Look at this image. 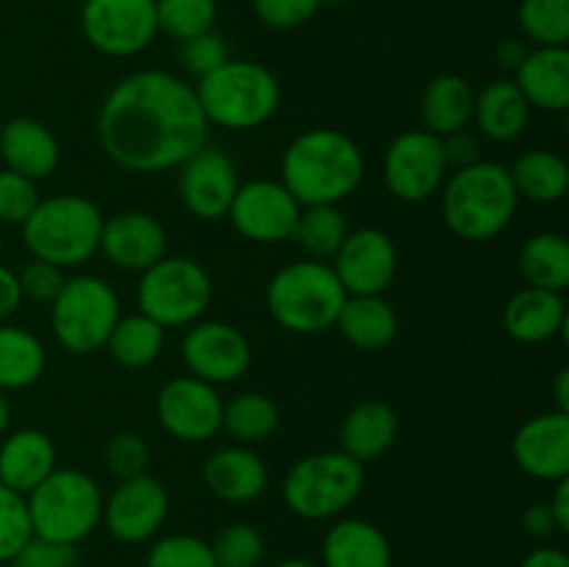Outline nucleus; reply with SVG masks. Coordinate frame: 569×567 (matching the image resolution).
I'll use <instances>...</instances> for the list:
<instances>
[{"mask_svg":"<svg viewBox=\"0 0 569 567\" xmlns=\"http://www.w3.org/2000/svg\"><path fill=\"white\" fill-rule=\"evenodd\" d=\"M209 120L192 83L164 70L122 78L98 111V142L128 172H164L198 153Z\"/></svg>","mask_w":569,"mask_h":567,"instance_id":"f257e3e1","label":"nucleus"},{"mask_svg":"<svg viewBox=\"0 0 569 567\" xmlns=\"http://www.w3.org/2000/svg\"><path fill=\"white\" fill-rule=\"evenodd\" d=\"M365 176V153L337 128H309L289 142L281 183L300 206H322L356 192Z\"/></svg>","mask_w":569,"mask_h":567,"instance_id":"f03ea898","label":"nucleus"},{"mask_svg":"<svg viewBox=\"0 0 569 567\" xmlns=\"http://www.w3.org/2000/svg\"><path fill=\"white\" fill-rule=\"evenodd\" d=\"M517 195L509 167L498 161H476L448 178L442 192V217L465 242H487L515 220Z\"/></svg>","mask_w":569,"mask_h":567,"instance_id":"7ed1b4c3","label":"nucleus"},{"mask_svg":"<svg viewBox=\"0 0 569 567\" xmlns=\"http://www.w3.org/2000/svg\"><path fill=\"white\" fill-rule=\"evenodd\" d=\"M194 94L209 126L250 131L276 115L281 103V83L259 61L228 59L209 76L198 78Z\"/></svg>","mask_w":569,"mask_h":567,"instance_id":"20e7f679","label":"nucleus"},{"mask_svg":"<svg viewBox=\"0 0 569 567\" xmlns=\"http://www.w3.org/2000/svg\"><path fill=\"white\" fill-rule=\"evenodd\" d=\"M103 215L81 195H56L39 200L22 222V242L33 259L56 265L59 270L92 259L100 248Z\"/></svg>","mask_w":569,"mask_h":567,"instance_id":"39448f33","label":"nucleus"},{"mask_svg":"<svg viewBox=\"0 0 569 567\" xmlns=\"http://www.w3.org/2000/svg\"><path fill=\"white\" fill-rule=\"evenodd\" d=\"M348 292L337 272L317 259L281 267L267 284V309L272 320L292 334H320L337 326Z\"/></svg>","mask_w":569,"mask_h":567,"instance_id":"423d86ee","label":"nucleus"},{"mask_svg":"<svg viewBox=\"0 0 569 567\" xmlns=\"http://www.w3.org/2000/svg\"><path fill=\"white\" fill-rule=\"evenodd\" d=\"M28 517L33 537L61 545H78L103 517V495L92 476L70 467H56L28 493Z\"/></svg>","mask_w":569,"mask_h":567,"instance_id":"0eeeda50","label":"nucleus"},{"mask_svg":"<svg viewBox=\"0 0 569 567\" xmlns=\"http://www.w3.org/2000/svg\"><path fill=\"white\" fill-rule=\"evenodd\" d=\"M365 489V465L345 450H322L295 461L283 478V500L303 520H328Z\"/></svg>","mask_w":569,"mask_h":567,"instance_id":"6e6552de","label":"nucleus"},{"mask_svg":"<svg viewBox=\"0 0 569 567\" xmlns=\"http://www.w3.org/2000/svg\"><path fill=\"white\" fill-rule=\"evenodd\" d=\"M211 295V278L198 261L187 256H164L139 278L137 304L139 311L161 328H181L203 317Z\"/></svg>","mask_w":569,"mask_h":567,"instance_id":"1a4fd4ad","label":"nucleus"},{"mask_svg":"<svg viewBox=\"0 0 569 567\" xmlns=\"http://www.w3.org/2000/svg\"><path fill=\"white\" fill-rule=\"evenodd\" d=\"M53 334L70 354H94L106 348L111 328L120 320V298L98 276H76L64 281L50 304Z\"/></svg>","mask_w":569,"mask_h":567,"instance_id":"9d476101","label":"nucleus"},{"mask_svg":"<svg viewBox=\"0 0 569 567\" xmlns=\"http://www.w3.org/2000/svg\"><path fill=\"white\" fill-rule=\"evenodd\" d=\"M81 31L103 56L142 53L159 33L156 0H83Z\"/></svg>","mask_w":569,"mask_h":567,"instance_id":"9b49d317","label":"nucleus"},{"mask_svg":"<svg viewBox=\"0 0 569 567\" xmlns=\"http://www.w3.org/2000/svg\"><path fill=\"white\" fill-rule=\"evenodd\" d=\"M448 178L442 139L428 131H403L383 153V183L403 203H422Z\"/></svg>","mask_w":569,"mask_h":567,"instance_id":"f8f14e48","label":"nucleus"},{"mask_svg":"<svg viewBox=\"0 0 569 567\" xmlns=\"http://www.w3.org/2000/svg\"><path fill=\"white\" fill-rule=\"evenodd\" d=\"M183 365L189 376L211 384H231L250 367V342L239 328L222 320L192 322L181 342Z\"/></svg>","mask_w":569,"mask_h":567,"instance_id":"ddd939ff","label":"nucleus"},{"mask_svg":"<svg viewBox=\"0 0 569 567\" xmlns=\"http://www.w3.org/2000/svg\"><path fill=\"white\" fill-rule=\"evenodd\" d=\"M303 206L289 195L281 181H250L237 189L226 217L244 239L259 245L292 239Z\"/></svg>","mask_w":569,"mask_h":567,"instance_id":"4468645a","label":"nucleus"},{"mask_svg":"<svg viewBox=\"0 0 569 567\" xmlns=\"http://www.w3.org/2000/svg\"><path fill=\"white\" fill-rule=\"evenodd\" d=\"M161 428L181 442H206L222 428V398L194 376L172 378L156 400Z\"/></svg>","mask_w":569,"mask_h":567,"instance_id":"2eb2a0df","label":"nucleus"},{"mask_svg":"<svg viewBox=\"0 0 569 567\" xmlns=\"http://www.w3.org/2000/svg\"><path fill=\"white\" fill-rule=\"evenodd\" d=\"M239 183L237 165L220 148H203L189 156L178 176V195L187 211L198 220H220L228 215Z\"/></svg>","mask_w":569,"mask_h":567,"instance_id":"dca6fc26","label":"nucleus"},{"mask_svg":"<svg viewBox=\"0 0 569 567\" xmlns=\"http://www.w3.org/2000/svg\"><path fill=\"white\" fill-rule=\"evenodd\" d=\"M331 270L348 295H381L398 272V248L381 228H359L339 245Z\"/></svg>","mask_w":569,"mask_h":567,"instance_id":"f3484780","label":"nucleus"},{"mask_svg":"<svg viewBox=\"0 0 569 567\" xmlns=\"http://www.w3.org/2000/svg\"><path fill=\"white\" fill-rule=\"evenodd\" d=\"M167 511H170V495L164 484L144 472V476L117 484V489L103 504V520L111 537L137 545L164 526Z\"/></svg>","mask_w":569,"mask_h":567,"instance_id":"a211bd4d","label":"nucleus"},{"mask_svg":"<svg viewBox=\"0 0 569 567\" xmlns=\"http://www.w3.org/2000/svg\"><path fill=\"white\" fill-rule=\"evenodd\" d=\"M517 467L539 481H561L569 476V415L548 411L522 422L511 442Z\"/></svg>","mask_w":569,"mask_h":567,"instance_id":"6ab92c4d","label":"nucleus"},{"mask_svg":"<svg viewBox=\"0 0 569 567\" xmlns=\"http://www.w3.org/2000/svg\"><path fill=\"white\" fill-rule=\"evenodd\" d=\"M98 250L120 270L144 272L167 256V231L148 211H120L103 220Z\"/></svg>","mask_w":569,"mask_h":567,"instance_id":"aec40b11","label":"nucleus"},{"mask_svg":"<svg viewBox=\"0 0 569 567\" xmlns=\"http://www.w3.org/2000/svg\"><path fill=\"white\" fill-rule=\"evenodd\" d=\"M0 156L6 170L39 181L59 167V139L33 117H14L0 128Z\"/></svg>","mask_w":569,"mask_h":567,"instance_id":"412c9836","label":"nucleus"},{"mask_svg":"<svg viewBox=\"0 0 569 567\" xmlns=\"http://www.w3.org/2000/svg\"><path fill=\"white\" fill-rule=\"evenodd\" d=\"M267 481H270V472L259 454L239 445L214 450L203 465L206 489L226 504H248L259 498L267 489Z\"/></svg>","mask_w":569,"mask_h":567,"instance_id":"4be33fe9","label":"nucleus"},{"mask_svg":"<svg viewBox=\"0 0 569 567\" xmlns=\"http://www.w3.org/2000/svg\"><path fill=\"white\" fill-rule=\"evenodd\" d=\"M511 81L517 83V89H520L531 109L561 115V111L569 109V50H528Z\"/></svg>","mask_w":569,"mask_h":567,"instance_id":"5701e85b","label":"nucleus"},{"mask_svg":"<svg viewBox=\"0 0 569 567\" xmlns=\"http://www.w3.org/2000/svg\"><path fill=\"white\" fill-rule=\"evenodd\" d=\"M503 328L517 342H550L567 328V306L561 292L522 287L509 298L503 309Z\"/></svg>","mask_w":569,"mask_h":567,"instance_id":"b1692460","label":"nucleus"},{"mask_svg":"<svg viewBox=\"0 0 569 567\" xmlns=\"http://www.w3.org/2000/svg\"><path fill=\"white\" fill-rule=\"evenodd\" d=\"M56 470V448L48 434L22 428L0 445V484L28 495Z\"/></svg>","mask_w":569,"mask_h":567,"instance_id":"393cba45","label":"nucleus"},{"mask_svg":"<svg viewBox=\"0 0 569 567\" xmlns=\"http://www.w3.org/2000/svg\"><path fill=\"white\" fill-rule=\"evenodd\" d=\"M322 567H392V548L381 528L348 517L328 528L322 539Z\"/></svg>","mask_w":569,"mask_h":567,"instance_id":"a878e982","label":"nucleus"},{"mask_svg":"<svg viewBox=\"0 0 569 567\" xmlns=\"http://www.w3.org/2000/svg\"><path fill=\"white\" fill-rule=\"evenodd\" d=\"M395 437H398V415L392 406L387 400H361L342 420V431H339L342 448L339 450L365 465L387 454Z\"/></svg>","mask_w":569,"mask_h":567,"instance_id":"bb28decb","label":"nucleus"},{"mask_svg":"<svg viewBox=\"0 0 569 567\" xmlns=\"http://www.w3.org/2000/svg\"><path fill=\"white\" fill-rule=\"evenodd\" d=\"M472 120L492 142H511L526 131L531 120V106L511 78H498L476 94Z\"/></svg>","mask_w":569,"mask_h":567,"instance_id":"cd10ccee","label":"nucleus"},{"mask_svg":"<svg viewBox=\"0 0 569 567\" xmlns=\"http://www.w3.org/2000/svg\"><path fill=\"white\" fill-rule=\"evenodd\" d=\"M337 328L353 348L383 350L398 337V315L381 295H348Z\"/></svg>","mask_w":569,"mask_h":567,"instance_id":"c85d7f7f","label":"nucleus"},{"mask_svg":"<svg viewBox=\"0 0 569 567\" xmlns=\"http://www.w3.org/2000/svg\"><path fill=\"white\" fill-rule=\"evenodd\" d=\"M472 94L470 83L456 72H445L437 76L422 92V131L433 133V137H448V133L461 131L467 122L472 120Z\"/></svg>","mask_w":569,"mask_h":567,"instance_id":"c756f323","label":"nucleus"},{"mask_svg":"<svg viewBox=\"0 0 569 567\" xmlns=\"http://www.w3.org/2000/svg\"><path fill=\"white\" fill-rule=\"evenodd\" d=\"M517 195L533 203H556L567 195L569 165L553 150H528L509 167Z\"/></svg>","mask_w":569,"mask_h":567,"instance_id":"7c9ffc66","label":"nucleus"},{"mask_svg":"<svg viewBox=\"0 0 569 567\" xmlns=\"http://www.w3.org/2000/svg\"><path fill=\"white\" fill-rule=\"evenodd\" d=\"M520 272L528 287L565 292L569 287V245L561 233H533L520 250Z\"/></svg>","mask_w":569,"mask_h":567,"instance_id":"2f4dec72","label":"nucleus"},{"mask_svg":"<svg viewBox=\"0 0 569 567\" xmlns=\"http://www.w3.org/2000/svg\"><path fill=\"white\" fill-rule=\"evenodd\" d=\"M106 348L117 365L139 370V367H148L159 359L161 348H164V328L144 317L142 311L120 317L117 326L111 328L109 339H106Z\"/></svg>","mask_w":569,"mask_h":567,"instance_id":"473e14b6","label":"nucleus"},{"mask_svg":"<svg viewBox=\"0 0 569 567\" xmlns=\"http://www.w3.org/2000/svg\"><path fill=\"white\" fill-rule=\"evenodd\" d=\"M44 370V345L37 334L0 322V389H26Z\"/></svg>","mask_w":569,"mask_h":567,"instance_id":"72a5a7b5","label":"nucleus"},{"mask_svg":"<svg viewBox=\"0 0 569 567\" xmlns=\"http://www.w3.org/2000/svg\"><path fill=\"white\" fill-rule=\"evenodd\" d=\"M348 233V217L342 215V209L333 203H322L303 206V209H300L292 239L311 256V259L320 261L328 259V256H337L339 245L345 242Z\"/></svg>","mask_w":569,"mask_h":567,"instance_id":"f704fd0d","label":"nucleus"},{"mask_svg":"<svg viewBox=\"0 0 569 567\" xmlns=\"http://www.w3.org/2000/svg\"><path fill=\"white\" fill-rule=\"evenodd\" d=\"M278 422H281V411H278L276 400L267 395L242 392L222 404V428L244 445L272 437Z\"/></svg>","mask_w":569,"mask_h":567,"instance_id":"c9c22d12","label":"nucleus"},{"mask_svg":"<svg viewBox=\"0 0 569 567\" xmlns=\"http://www.w3.org/2000/svg\"><path fill=\"white\" fill-rule=\"evenodd\" d=\"M517 22L537 48H567L569 0H522Z\"/></svg>","mask_w":569,"mask_h":567,"instance_id":"e433bc0d","label":"nucleus"},{"mask_svg":"<svg viewBox=\"0 0 569 567\" xmlns=\"http://www.w3.org/2000/svg\"><path fill=\"white\" fill-rule=\"evenodd\" d=\"M217 3L214 0H156V22L167 37L187 42L214 28Z\"/></svg>","mask_w":569,"mask_h":567,"instance_id":"4c0bfd02","label":"nucleus"},{"mask_svg":"<svg viewBox=\"0 0 569 567\" xmlns=\"http://www.w3.org/2000/svg\"><path fill=\"white\" fill-rule=\"evenodd\" d=\"M217 567H259L264 559V537L250 523H231L211 543Z\"/></svg>","mask_w":569,"mask_h":567,"instance_id":"58836bf2","label":"nucleus"},{"mask_svg":"<svg viewBox=\"0 0 569 567\" xmlns=\"http://www.w3.org/2000/svg\"><path fill=\"white\" fill-rule=\"evenodd\" d=\"M144 567H217L211 545L192 534H170L153 543Z\"/></svg>","mask_w":569,"mask_h":567,"instance_id":"ea45409f","label":"nucleus"},{"mask_svg":"<svg viewBox=\"0 0 569 567\" xmlns=\"http://www.w3.org/2000/svg\"><path fill=\"white\" fill-rule=\"evenodd\" d=\"M33 537L26 495L0 484V561H9Z\"/></svg>","mask_w":569,"mask_h":567,"instance_id":"a19ab883","label":"nucleus"},{"mask_svg":"<svg viewBox=\"0 0 569 567\" xmlns=\"http://www.w3.org/2000/svg\"><path fill=\"white\" fill-rule=\"evenodd\" d=\"M150 465V448L139 434L133 431H120L109 439L106 445V467L114 478L128 481V478H137L148 472Z\"/></svg>","mask_w":569,"mask_h":567,"instance_id":"79ce46f5","label":"nucleus"},{"mask_svg":"<svg viewBox=\"0 0 569 567\" xmlns=\"http://www.w3.org/2000/svg\"><path fill=\"white\" fill-rule=\"evenodd\" d=\"M39 187L31 178L20 176V172L0 170V222H22L31 217V211L39 203Z\"/></svg>","mask_w":569,"mask_h":567,"instance_id":"37998d69","label":"nucleus"},{"mask_svg":"<svg viewBox=\"0 0 569 567\" xmlns=\"http://www.w3.org/2000/svg\"><path fill=\"white\" fill-rule=\"evenodd\" d=\"M231 59L228 53V42L220 37V33L211 28V31L198 33V37L181 42V64L183 70L192 72V76L203 78L209 76L211 70H217L220 64Z\"/></svg>","mask_w":569,"mask_h":567,"instance_id":"c03bdc74","label":"nucleus"},{"mask_svg":"<svg viewBox=\"0 0 569 567\" xmlns=\"http://www.w3.org/2000/svg\"><path fill=\"white\" fill-rule=\"evenodd\" d=\"M320 6V0H253L256 17L276 31L300 28L317 14Z\"/></svg>","mask_w":569,"mask_h":567,"instance_id":"a18cd8bd","label":"nucleus"},{"mask_svg":"<svg viewBox=\"0 0 569 567\" xmlns=\"http://www.w3.org/2000/svg\"><path fill=\"white\" fill-rule=\"evenodd\" d=\"M78 550L76 545L50 543V539L31 537L14 556L9 567H76Z\"/></svg>","mask_w":569,"mask_h":567,"instance_id":"49530a36","label":"nucleus"},{"mask_svg":"<svg viewBox=\"0 0 569 567\" xmlns=\"http://www.w3.org/2000/svg\"><path fill=\"white\" fill-rule=\"evenodd\" d=\"M17 278H20L22 298L39 300V304H53V298L59 295V289L64 287L67 281V278L61 276L59 267L39 259H33L31 265L22 267V272Z\"/></svg>","mask_w":569,"mask_h":567,"instance_id":"de8ad7c7","label":"nucleus"},{"mask_svg":"<svg viewBox=\"0 0 569 567\" xmlns=\"http://www.w3.org/2000/svg\"><path fill=\"white\" fill-rule=\"evenodd\" d=\"M442 153L448 170L450 167H453V170H461V167H470L476 165V161H481V142H478L476 133L461 128V131L442 137Z\"/></svg>","mask_w":569,"mask_h":567,"instance_id":"09e8293b","label":"nucleus"},{"mask_svg":"<svg viewBox=\"0 0 569 567\" xmlns=\"http://www.w3.org/2000/svg\"><path fill=\"white\" fill-rule=\"evenodd\" d=\"M22 304V289H20V278H17L14 270L0 265V322L6 317L14 315Z\"/></svg>","mask_w":569,"mask_h":567,"instance_id":"8fccbe9b","label":"nucleus"},{"mask_svg":"<svg viewBox=\"0 0 569 567\" xmlns=\"http://www.w3.org/2000/svg\"><path fill=\"white\" fill-rule=\"evenodd\" d=\"M522 528H526V534H531V537L537 539H545L553 531H559L548 504H533L531 509H526V515H522Z\"/></svg>","mask_w":569,"mask_h":567,"instance_id":"3c124183","label":"nucleus"},{"mask_svg":"<svg viewBox=\"0 0 569 567\" xmlns=\"http://www.w3.org/2000/svg\"><path fill=\"white\" fill-rule=\"evenodd\" d=\"M526 56H528L526 42L517 37L500 39L498 48H495V59H498V64L503 67V70H511V72L522 64V59H526Z\"/></svg>","mask_w":569,"mask_h":567,"instance_id":"603ef678","label":"nucleus"},{"mask_svg":"<svg viewBox=\"0 0 569 567\" xmlns=\"http://www.w3.org/2000/svg\"><path fill=\"white\" fill-rule=\"evenodd\" d=\"M550 515H553L556 528L559 531H569V476L556 481V493L553 500H550Z\"/></svg>","mask_w":569,"mask_h":567,"instance_id":"864d4df0","label":"nucleus"},{"mask_svg":"<svg viewBox=\"0 0 569 567\" xmlns=\"http://www.w3.org/2000/svg\"><path fill=\"white\" fill-rule=\"evenodd\" d=\"M520 567H569V559L559 548H537L522 559Z\"/></svg>","mask_w":569,"mask_h":567,"instance_id":"5fc2aeb1","label":"nucleus"},{"mask_svg":"<svg viewBox=\"0 0 569 567\" xmlns=\"http://www.w3.org/2000/svg\"><path fill=\"white\" fill-rule=\"evenodd\" d=\"M556 400H559V411L569 415V370L561 367L559 376H556Z\"/></svg>","mask_w":569,"mask_h":567,"instance_id":"6e6d98bb","label":"nucleus"},{"mask_svg":"<svg viewBox=\"0 0 569 567\" xmlns=\"http://www.w3.org/2000/svg\"><path fill=\"white\" fill-rule=\"evenodd\" d=\"M9 417H11V406H9V400H6L3 389H0V434L9 428Z\"/></svg>","mask_w":569,"mask_h":567,"instance_id":"4d7b16f0","label":"nucleus"},{"mask_svg":"<svg viewBox=\"0 0 569 567\" xmlns=\"http://www.w3.org/2000/svg\"><path fill=\"white\" fill-rule=\"evenodd\" d=\"M276 567H320L315 561H306V559H287V561H278Z\"/></svg>","mask_w":569,"mask_h":567,"instance_id":"13d9d810","label":"nucleus"},{"mask_svg":"<svg viewBox=\"0 0 569 567\" xmlns=\"http://www.w3.org/2000/svg\"><path fill=\"white\" fill-rule=\"evenodd\" d=\"M320 3H337V0H320Z\"/></svg>","mask_w":569,"mask_h":567,"instance_id":"bf43d9fd","label":"nucleus"}]
</instances>
